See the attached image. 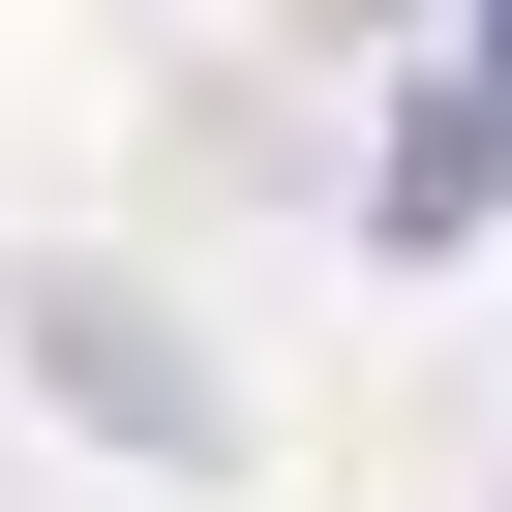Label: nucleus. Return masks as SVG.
<instances>
[{"instance_id": "obj_1", "label": "nucleus", "mask_w": 512, "mask_h": 512, "mask_svg": "<svg viewBox=\"0 0 512 512\" xmlns=\"http://www.w3.org/2000/svg\"><path fill=\"white\" fill-rule=\"evenodd\" d=\"M31 362H61V422H121V452H211V362H151L91 272H31Z\"/></svg>"}, {"instance_id": "obj_2", "label": "nucleus", "mask_w": 512, "mask_h": 512, "mask_svg": "<svg viewBox=\"0 0 512 512\" xmlns=\"http://www.w3.org/2000/svg\"><path fill=\"white\" fill-rule=\"evenodd\" d=\"M362 211H392V241H482V211H512V91H422V121L362 151Z\"/></svg>"}, {"instance_id": "obj_3", "label": "nucleus", "mask_w": 512, "mask_h": 512, "mask_svg": "<svg viewBox=\"0 0 512 512\" xmlns=\"http://www.w3.org/2000/svg\"><path fill=\"white\" fill-rule=\"evenodd\" d=\"M452 61H482V91H512V0H452Z\"/></svg>"}]
</instances>
